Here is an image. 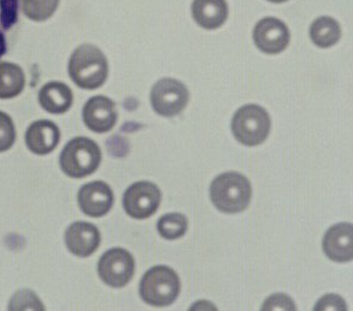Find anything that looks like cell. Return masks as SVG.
<instances>
[{
	"mask_svg": "<svg viewBox=\"0 0 353 311\" xmlns=\"http://www.w3.org/2000/svg\"><path fill=\"white\" fill-rule=\"evenodd\" d=\"M65 241L72 254L79 258H88L101 245V234L91 223L77 222L67 229Z\"/></svg>",
	"mask_w": 353,
	"mask_h": 311,
	"instance_id": "4fadbf2b",
	"label": "cell"
},
{
	"mask_svg": "<svg viewBox=\"0 0 353 311\" xmlns=\"http://www.w3.org/2000/svg\"><path fill=\"white\" fill-rule=\"evenodd\" d=\"M18 0H0V58L6 53L4 31L17 22Z\"/></svg>",
	"mask_w": 353,
	"mask_h": 311,
	"instance_id": "44dd1931",
	"label": "cell"
},
{
	"mask_svg": "<svg viewBox=\"0 0 353 311\" xmlns=\"http://www.w3.org/2000/svg\"><path fill=\"white\" fill-rule=\"evenodd\" d=\"M39 101L41 107L50 114H63L71 108L73 93L66 84L52 82L41 89Z\"/></svg>",
	"mask_w": 353,
	"mask_h": 311,
	"instance_id": "2e32d148",
	"label": "cell"
},
{
	"mask_svg": "<svg viewBox=\"0 0 353 311\" xmlns=\"http://www.w3.org/2000/svg\"><path fill=\"white\" fill-rule=\"evenodd\" d=\"M152 107L159 115L171 117L179 114L189 102V91L179 80L165 78L153 86Z\"/></svg>",
	"mask_w": 353,
	"mask_h": 311,
	"instance_id": "8992f818",
	"label": "cell"
},
{
	"mask_svg": "<svg viewBox=\"0 0 353 311\" xmlns=\"http://www.w3.org/2000/svg\"><path fill=\"white\" fill-rule=\"evenodd\" d=\"M135 271V261L125 249H110L98 263L101 279L111 288H123L132 280Z\"/></svg>",
	"mask_w": 353,
	"mask_h": 311,
	"instance_id": "ba28073f",
	"label": "cell"
},
{
	"mask_svg": "<svg viewBox=\"0 0 353 311\" xmlns=\"http://www.w3.org/2000/svg\"><path fill=\"white\" fill-rule=\"evenodd\" d=\"M181 291V281L176 272L168 266H155L146 272L140 283L141 298L150 305H171Z\"/></svg>",
	"mask_w": 353,
	"mask_h": 311,
	"instance_id": "3957f363",
	"label": "cell"
},
{
	"mask_svg": "<svg viewBox=\"0 0 353 311\" xmlns=\"http://www.w3.org/2000/svg\"><path fill=\"white\" fill-rule=\"evenodd\" d=\"M341 31L336 19L331 17H319L310 27V37L315 45L328 48L339 41Z\"/></svg>",
	"mask_w": 353,
	"mask_h": 311,
	"instance_id": "ac0fdd59",
	"label": "cell"
},
{
	"mask_svg": "<svg viewBox=\"0 0 353 311\" xmlns=\"http://www.w3.org/2000/svg\"><path fill=\"white\" fill-rule=\"evenodd\" d=\"M78 202L81 211L88 217H103L112 207L114 193L105 182L94 181L81 187Z\"/></svg>",
	"mask_w": 353,
	"mask_h": 311,
	"instance_id": "30bf717a",
	"label": "cell"
},
{
	"mask_svg": "<svg viewBox=\"0 0 353 311\" xmlns=\"http://www.w3.org/2000/svg\"><path fill=\"white\" fill-rule=\"evenodd\" d=\"M108 71L105 55L96 46H80L70 59V77L81 89L93 90L102 86L105 83Z\"/></svg>",
	"mask_w": 353,
	"mask_h": 311,
	"instance_id": "6da1fadb",
	"label": "cell"
},
{
	"mask_svg": "<svg viewBox=\"0 0 353 311\" xmlns=\"http://www.w3.org/2000/svg\"><path fill=\"white\" fill-rule=\"evenodd\" d=\"M26 76L22 68L12 62H0V98H14L22 93Z\"/></svg>",
	"mask_w": 353,
	"mask_h": 311,
	"instance_id": "e0dca14e",
	"label": "cell"
},
{
	"mask_svg": "<svg viewBox=\"0 0 353 311\" xmlns=\"http://www.w3.org/2000/svg\"><path fill=\"white\" fill-rule=\"evenodd\" d=\"M59 142L60 129L52 121H36L30 124L26 133L28 149L36 155H48L58 147Z\"/></svg>",
	"mask_w": 353,
	"mask_h": 311,
	"instance_id": "5bb4252c",
	"label": "cell"
},
{
	"mask_svg": "<svg viewBox=\"0 0 353 311\" xmlns=\"http://www.w3.org/2000/svg\"><path fill=\"white\" fill-rule=\"evenodd\" d=\"M271 121L268 111L256 104H248L235 113L232 131L239 142L246 147H256L268 138Z\"/></svg>",
	"mask_w": 353,
	"mask_h": 311,
	"instance_id": "5b68a950",
	"label": "cell"
},
{
	"mask_svg": "<svg viewBox=\"0 0 353 311\" xmlns=\"http://www.w3.org/2000/svg\"><path fill=\"white\" fill-rule=\"evenodd\" d=\"M102 160V152L91 139H72L62 150L60 165L70 178H83L94 173Z\"/></svg>",
	"mask_w": 353,
	"mask_h": 311,
	"instance_id": "277c9868",
	"label": "cell"
},
{
	"mask_svg": "<svg viewBox=\"0 0 353 311\" xmlns=\"http://www.w3.org/2000/svg\"><path fill=\"white\" fill-rule=\"evenodd\" d=\"M315 310H346V304L339 296L328 294L319 301Z\"/></svg>",
	"mask_w": 353,
	"mask_h": 311,
	"instance_id": "cb8c5ba5",
	"label": "cell"
},
{
	"mask_svg": "<svg viewBox=\"0 0 353 311\" xmlns=\"http://www.w3.org/2000/svg\"><path fill=\"white\" fill-rule=\"evenodd\" d=\"M272 3H283V1H287V0H270Z\"/></svg>",
	"mask_w": 353,
	"mask_h": 311,
	"instance_id": "d4e9b609",
	"label": "cell"
},
{
	"mask_svg": "<svg viewBox=\"0 0 353 311\" xmlns=\"http://www.w3.org/2000/svg\"><path fill=\"white\" fill-rule=\"evenodd\" d=\"M192 16L201 27L212 30L225 22L228 6L225 0H194Z\"/></svg>",
	"mask_w": 353,
	"mask_h": 311,
	"instance_id": "9a60e30c",
	"label": "cell"
},
{
	"mask_svg": "<svg viewBox=\"0 0 353 311\" xmlns=\"http://www.w3.org/2000/svg\"><path fill=\"white\" fill-rule=\"evenodd\" d=\"M263 310H296V307L292 298L279 294H274L265 301Z\"/></svg>",
	"mask_w": 353,
	"mask_h": 311,
	"instance_id": "603a6c76",
	"label": "cell"
},
{
	"mask_svg": "<svg viewBox=\"0 0 353 311\" xmlns=\"http://www.w3.org/2000/svg\"><path fill=\"white\" fill-rule=\"evenodd\" d=\"M256 47L268 54H279L287 48L290 40L287 26L277 18L268 17L256 24L253 32Z\"/></svg>",
	"mask_w": 353,
	"mask_h": 311,
	"instance_id": "9c48e42d",
	"label": "cell"
},
{
	"mask_svg": "<svg viewBox=\"0 0 353 311\" xmlns=\"http://www.w3.org/2000/svg\"><path fill=\"white\" fill-rule=\"evenodd\" d=\"M323 252L336 263H349L353 258V227L351 223H340L332 227L323 241Z\"/></svg>",
	"mask_w": 353,
	"mask_h": 311,
	"instance_id": "7c38bea8",
	"label": "cell"
},
{
	"mask_svg": "<svg viewBox=\"0 0 353 311\" xmlns=\"http://www.w3.org/2000/svg\"><path fill=\"white\" fill-rule=\"evenodd\" d=\"M252 196L251 183L239 173H225L217 176L210 186L212 204L223 214H239L246 209Z\"/></svg>",
	"mask_w": 353,
	"mask_h": 311,
	"instance_id": "7a4b0ae2",
	"label": "cell"
},
{
	"mask_svg": "<svg viewBox=\"0 0 353 311\" xmlns=\"http://www.w3.org/2000/svg\"><path fill=\"white\" fill-rule=\"evenodd\" d=\"M83 119L85 124L93 132H109L114 129L117 121L115 103L105 96L90 98L83 109Z\"/></svg>",
	"mask_w": 353,
	"mask_h": 311,
	"instance_id": "8fae6325",
	"label": "cell"
},
{
	"mask_svg": "<svg viewBox=\"0 0 353 311\" xmlns=\"http://www.w3.org/2000/svg\"><path fill=\"white\" fill-rule=\"evenodd\" d=\"M161 201V191L154 183L140 181L125 191L124 211L134 219H146L157 212Z\"/></svg>",
	"mask_w": 353,
	"mask_h": 311,
	"instance_id": "52a82bcc",
	"label": "cell"
},
{
	"mask_svg": "<svg viewBox=\"0 0 353 311\" xmlns=\"http://www.w3.org/2000/svg\"><path fill=\"white\" fill-rule=\"evenodd\" d=\"M188 219L181 214H168L160 218L158 232L165 240H176L185 235Z\"/></svg>",
	"mask_w": 353,
	"mask_h": 311,
	"instance_id": "d6986e66",
	"label": "cell"
},
{
	"mask_svg": "<svg viewBox=\"0 0 353 311\" xmlns=\"http://www.w3.org/2000/svg\"><path fill=\"white\" fill-rule=\"evenodd\" d=\"M60 0H22L24 15L31 21L42 22L53 16Z\"/></svg>",
	"mask_w": 353,
	"mask_h": 311,
	"instance_id": "ffe728a7",
	"label": "cell"
},
{
	"mask_svg": "<svg viewBox=\"0 0 353 311\" xmlns=\"http://www.w3.org/2000/svg\"><path fill=\"white\" fill-rule=\"evenodd\" d=\"M16 140L14 124L8 114L0 111V152L10 150Z\"/></svg>",
	"mask_w": 353,
	"mask_h": 311,
	"instance_id": "7402d4cb",
	"label": "cell"
}]
</instances>
